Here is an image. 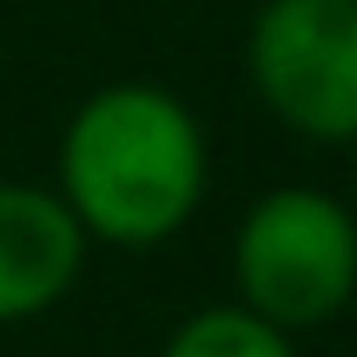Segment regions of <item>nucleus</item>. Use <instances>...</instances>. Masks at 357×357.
<instances>
[{
	"mask_svg": "<svg viewBox=\"0 0 357 357\" xmlns=\"http://www.w3.org/2000/svg\"><path fill=\"white\" fill-rule=\"evenodd\" d=\"M205 126L172 86L113 79L86 93L60 132L53 192L79 218L86 245L153 252L178 238L205 199Z\"/></svg>",
	"mask_w": 357,
	"mask_h": 357,
	"instance_id": "1",
	"label": "nucleus"
},
{
	"mask_svg": "<svg viewBox=\"0 0 357 357\" xmlns=\"http://www.w3.org/2000/svg\"><path fill=\"white\" fill-rule=\"evenodd\" d=\"M231 284L284 337L318 331L357 298V212L318 185H271L231 231Z\"/></svg>",
	"mask_w": 357,
	"mask_h": 357,
	"instance_id": "2",
	"label": "nucleus"
},
{
	"mask_svg": "<svg viewBox=\"0 0 357 357\" xmlns=\"http://www.w3.org/2000/svg\"><path fill=\"white\" fill-rule=\"evenodd\" d=\"M245 73L298 139L357 146V0H265L245 33Z\"/></svg>",
	"mask_w": 357,
	"mask_h": 357,
	"instance_id": "3",
	"label": "nucleus"
},
{
	"mask_svg": "<svg viewBox=\"0 0 357 357\" xmlns=\"http://www.w3.org/2000/svg\"><path fill=\"white\" fill-rule=\"evenodd\" d=\"M86 271V231L53 185L0 178V324L47 318Z\"/></svg>",
	"mask_w": 357,
	"mask_h": 357,
	"instance_id": "4",
	"label": "nucleus"
},
{
	"mask_svg": "<svg viewBox=\"0 0 357 357\" xmlns=\"http://www.w3.org/2000/svg\"><path fill=\"white\" fill-rule=\"evenodd\" d=\"M159 357H298V344L278 324L252 318L245 305H205L185 324H172Z\"/></svg>",
	"mask_w": 357,
	"mask_h": 357,
	"instance_id": "5",
	"label": "nucleus"
}]
</instances>
